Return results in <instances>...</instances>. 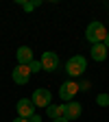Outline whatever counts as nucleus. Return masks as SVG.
Returning <instances> with one entry per match:
<instances>
[{"instance_id": "obj_1", "label": "nucleus", "mask_w": 109, "mask_h": 122, "mask_svg": "<svg viewBox=\"0 0 109 122\" xmlns=\"http://www.w3.org/2000/svg\"><path fill=\"white\" fill-rule=\"evenodd\" d=\"M85 37H87V41L94 46V44H103L105 41V37H107V28H105V24L103 22H92V24H87V28H85Z\"/></svg>"}, {"instance_id": "obj_2", "label": "nucleus", "mask_w": 109, "mask_h": 122, "mask_svg": "<svg viewBox=\"0 0 109 122\" xmlns=\"http://www.w3.org/2000/svg\"><path fill=\"white\" fill-rule=\"evenodd\" d=\"M85 70H87V59L81 57V55L70 57L68 63H66V72H68V76H81Z\"/></svg>"}, {"instance_id": "obj_3", "label": "nucleus", "mask_w": 109, "mask_h": 122, "mask_svg": "<svg viewBox=\"0 0 109 122\" xmlns=\"http://www.w3.org/2000/svg\"><path fill=\"white\" fill-rule=\"evenodd\" d=\"M31 100H33L35 109H37V107H39V109H42V107H44V109H48V107L52 105V92H50V89H46V87H39V89L33 92Z\"/></svg>"}, {"instance_id": "obj_4", "label": "nucleus", "mask_w": 109, "mask_h": 122, "mask_svg": "<svg viewBox=\"0 0 109 122\" xmlns=\"http://www.w3.org/2000/svg\"><path fill=\"white\" fill-rule=\"evenodd\" d=\"M76 94H79V83H76V81L61 83V87H59V98L63 100V102H72Z\"/></svg>"}, {"instance_id": "obj_5", "label": "nucleus", "mask_w": 109, "mask_h": 122, "mask_svg": "<svg viewBox=\"0 0 109 122\" xmlns=\"http://www.w3.org/2000/svg\"><path fill=\"white\" fill-rule=\"evenodd\" d=\"M15 109H18V118L31 120V118L35 116V105H33V100H31V98H20L18 105H15Z\"/></svg>"}, {"instance_id": "obj_6", "label": "nucleus", "mask_w": 109, "mask_h": 122, "mask_svg": "<svg viewBox=\"0 0 109 122\" xmlns=\"http://www.w3.org/2000/svg\"><path fill=\"white\" fill-rule=\"evenodd\" d=\"M39 61H42V68H44L46 72H55V70L59 68V57H57V52H52V50H46Z\"/></svg>"}, {"instance_id": "obj_7", "label": "nucleus", "mask_w": 109, "mask_h": 122, "mask_svg": "<svg viewBox=\"0 0 109 122\" xmlns=\"http://www.w3.org/2000/svg\"><path fill=\"white\" fill-rule=\"evenodd\" d=\"M11 79H13V83H18V85H26L28 83V79H31V70H28V66H15L13 68V72H11Z\"/></svg>"}, {"instance_id": "obj_8", "label": "nucleus", "mask_w": 109, "mask_h": 122, "mask_svg": "<svg viewBox=\"0 0 109 122\" xmlns=\"http://www.w3.org/2000/svg\"><path fill=\"white\" fill-rule=\"evenodd\" d=\"M81 113H83L81 102H76V100L66 102V118H68L70 122H72V120H76V118H81Z\"/></svg>"}, {"instance_id": "obj_9", "label": "nucleus", "mask_w": 109, "mask_h": 122, "mask_svg": "<svg viewBox=\"0 0 109 122\" xmlns=\"http://www.w3.org/2000/svg\"><path fill=\"white\" fill-rule=\"evenodd\" d=\"M15 57H18V63L20 66H28L31 61H33V50H31L28 46H20L18 52H15Z\"/></svg>"}, {"instance_id": "obj_10", "label": "nucleus", "mask_w": 109, "mask_h": 122, "mask_svg": "<svg viewBox=\"0 0 109 122\" xmlns=\"http://www.w3.org/2000/svg\"><path fill=\"white\" fill-rule=\"evenodd\" d=\"M109 57V48L105 44H94L92 46V59L94 61H105Z\"/></svg>"}, {"instance_id": "obj_11", "label": "nucleus", "mask_w": 109, "mask_h": 122, "mask_svg": "<svg viewBox=\"0 0 109 122\" xmlns=\"http://www.w3.org/2000/svg\"><path fill=\"white\" fill-rule=\"evenodd\" d=\"M48 118L57 120V118H66V105H50L48 109H46Z\"/></svg>"}, {"instance_id": "obj_12", "label": "nucleus", "mask_w": 109, "mask_h": 122, "mask_svg": "<svg viewBox=\"0 0 109 122\" xmlns=\"http://www.w3.org/2000/svg\"><path fill=\"white\" fill-rule=\"evenodd\" d=\"M20 5H22V9L26 11V13H31L35 7H39L42 5V0H33V2H26V0H20Z\"/></svg>"}, {"instance_id": "obj_13", "label": "nucleus", "mask_w": 109, "mask_h": 122, "mask_svg": "<svg viewBox=\"0 0 109 122\" xmlns=\"http://www.w3.org/2000/svg\"><path fill=\"white\" fill-rule=\"evenodd\" d=\"M96 105L107 107V105H109V94H98V96H96Z\"/></svg>"}, {"instance_id": "obj_14", "label": "nucleus", "mask_w": 109, "mask_h": 122, "mask_svg": "<svg viewBox=\"0 0 109 122\" xmlns=\"http://www.w3.org/2000/svg\"><path fill=\"white\" fill-rule=\"evenodd\" d=\"M28 70H31V74H33V72H39V70H44L42 68V61H31V63H28Z\"/></svg>"}, {"instance_id": "obj_15", "label": "nucleus", "mask_w": 109, "mask_h": 122, "mask_svg": "<svg viewBox=\"0 0 109 122\" xmlns=\"http://www.w3.org/2000/svg\"><path fill=\"white\" fill-rule=\"evenodd\" d=\"M89 89V81H83V83H79V92H87Z\"/></svg>"}, {"instance_id": "obj_16", "label": "nucleus", "mask_w": 109, "mask_h": 122, "mask_svg": "<svg viewBox=\"0 0 109 122\" xmlns=\"http://www.w3.org/2000/svg\"><path fill=\"white\" fill-rule=\"evenodd\" d=\"M31 122H42V116H37V113H35L33 118H31Z\"/></svg>"}, {"instance_id": "obj_17", "label": "nucleus", "mask_w": 109, "mask_h": 122, "mask_svg": "<svg viewBox=\"0 0 109 122\" xmlns=\"http://www.w3.org/2000/svg\"><path fill=\"white\" fill-rule=\"evenodd\" d=\"M52 122H70L68 118H57V120H52Z\"/></svg>"}, {"instance_id": "obj_18", "label": "nucleus", "mask_w": 109, "mask_h": 122, "mask_svg": "<svg viewBox=\"0 0 109 122\" xmlns=\"http://www.w3.org/2000/svg\"><path fill=\"white\" fill-rule=\"evenodd\" d=\"M13 122H31V120H26V118H15Z\"/></svg>"}, {"instance_id": "obj_19", "label": "nucleus", "mask_w": 109, "mask_h": 122, "mask_svg": "<svg viewBox=\"0 0 109 122\" xmlns=\"http://www.w3.org/2000/svg\"><path fill=\"white\" fill-rule=\"evenodd\" d=\"M105 46H107V48H109V33H107V37H105V41H103Z\"/></svg>"}]
</instances>
